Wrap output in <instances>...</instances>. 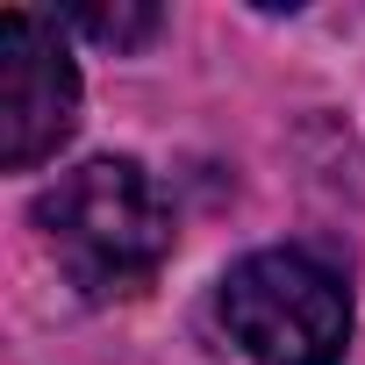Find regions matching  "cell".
I'll return each instance as SVG.
<instances>
[{"mask_svg": "<svg viewBox=\"0 0 365 365\" xmlns=\"http://www.w3.org/2000/svg\"><path fill=\"white\" fill-rule=\"evenodd\" d=\"M36 230L86 301H122L150 287L172 251V208L136 158H86L58 172V187L36 201Z\"/></svg>", "mask_w": 365, "mask_h": 365, "instance_id": "obj_1", "label": "cell"}, {"mask_svg": "<svg viewBox=\"0 0 365 365\" xmlns=\"http://www.w3.org/2000/svg\"><path fill=\"white\" fill-rule=\"evenodd\" d=\"M215 308L230 344L258 365H336L351 344V287L336 279V265L294 244L230 265Z\"/></svg>", "mask_w": 365, "mask_h": 365, "instance_id": "obj_2", "label": "cell"}, {"mask_svg": "<svg viewBox=\"0 0 365 365\" xmlns=\"http://www.w3.org/2000/svg\"><path fill=\"white\" fill-rule=\"evenodd\" d=\"M58 22L93 36V43H115V51H136L143 36H158V8H72Z\"/></svg>", "mask_w": 365, "mask_h": 365, "instance_id": "obj_4", "label": "cell"}, {"mask_svg": "<svg viewBox=\"0 0 365 365\" xmlns=\"http://www.w3.org/2000/svg\"><path fill=\"white\" fill-rule=\"evenodd\" d=\"M79 122V65L65 51V22L8 8L0 15V165L36 172Z\"/></svg>", "mask_w": 365, "mask_h": 365, "instance_id": "obj_3", "label": "cell"}]
</instances>
